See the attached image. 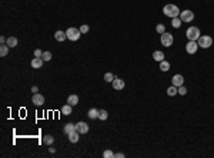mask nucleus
<instances>
[{"mask_svg":"<svg viewBox=\"0 0 214 158\" xmlns=\"http://www.w3.org/2000/svg\"><path fill=\"white\" fill-rule=\"evenodd\" d=\"M171 83H173V85L180 87V85H183V83H184V77H183L181 74H176V76L171 79Z\"/></svg>","mask_w":214,"mask_h":158,"instance_id":"1a4fd4ad","label":"nucleus"},{"mask_svg":"<svg viewBox=\"0 0 214 158\" xmlns=\"http://www.w3.org/2000/svg\"><path fill=\"white\" fill-rule=\"evenodd\" d=\"M103 157H104V158H113V157H114V154H113V151H111V150H106V151L103 153Z\"/></svg>","mask_w":214,"mask_h":158,"instance_id":"7c9ffc66","label":"nucleus"},{"mask_svg":"<svg viewBox=\"0 0 214 158\" xmlns=\"http://www.w3.org/2000/svg\"><path fill=\"white\" fill-rule=\"evenodd\" d=\"M72 107H73V106H70V104L63 106V107H61V114H63V116H69V114H72Z\"/></svg>","mask_w":214,"mask_h":158,"instance_id":"6ab92c4d","label":"nucleus"},{"mask_svg":"<svg viewBox=\"0 0 214 158\" xmlns=\"http://www.w3.org/2000/svg\"><path fill=\"white\" fill-rule=\"evenodd\" d=\"M66 34H67V39H69V40H72V41H77V40L80 39V34H82V32H80V29L70 27V29H67Z\"/></svg>","mask_w":214,"mask_h":158,"instance_id":"7ed1b4c3","label":"nucleus"},{"mask_svg":"<svg viewBox=\"0 0 214 158\" xmlns=\"http://www.w3.org/2000/svg\"><path fill=\"white\" fill-rule=\"evenodd\" d=\"M177 94H180V95H186V94H187V88H186L184 85L177 87Z\"/></svg>","mask_w":214,"mask_h":158,"instance_id":"bb28decb","label":"nucleus"},{"mask_svg":"<svg viewBox=\"0 0 214 158\" xmlns=\"http://www.w3.org/2000/svg\"><path fill=\"white\" fill-rule=\"evenodd\" d=\"M7 53H9V46L7 44H1V47H0V56L4 57V56H7Z\"/></svg>","mask_w":214,"mask_h":158,"instance_id":"b1692460","label":"nucleus"},{"mask_svg":"<svg viewBox=\"0 0 214 158\" xmlns=\"http://www.w3.org/2000/svg\"><path fill=\"white\" fill-rule=\"evenodd\" d=\"M32 91H33V93H37V87H36V85H34V87H32Z\"/></svg>","mask_w":214,"mask_h":158,"instance_id":"c9c22d12","label":"nucleus"},{"mask_svg":"<svg viewBox=\"0 0 214 158\" xmlns=\"http://www.w3.org/2000/svg\"><path fill=\"white\" fill-rule=\"evenodd\" d=\"M114 79H116V77H114L111 73H106V74H104V81H107V83H113Z\"/></svg>","mask_w":214,"mask_h":158,"instance_id":"cd10ccee","label":"nucleus"},{"mask_svg":"<svg viewBox=\"0 0 214 158\" xmlns=\"http://www.w3.org/2000/svg\"><path fill=\"white\" fill-rule=\"evenodd\" d=\"M73 131H76V125L74 124H72V122H69V124H66L64 125V132L69 135L70 132H73Z\"/></svg>","mask_w":214,"mask_h":158,"instance_id":"a211bd4d","label":"nucleus"},{"mask_svg":"<svg viewBox=\"0 0 214 158\" xmlns=\"http://www.w3.org/2000/svg\"><path fill=\"white\" fill-rule=\"evenodd\" d=\"M160 70H161V71H169V70H170V63L166 61V60L160 61Z\"/></svg>","mask_w":214,"mask_h":158,"instance_id":"aec40b11","label":"nucleus"},{"mask_svg":"<svg viewBox=\"0 0 214 158\" xmlns=\"http://www.w3.org/2000/svg\"><path fill=\"white\" fill-rule=\"evenodd\" d=\"M114 157H117V158H123V157H124V154H123V153H119V154H114Z\"/></svg>","mask_w":214,"mask_h":158,"instance_id":"72a5a7b5","label":"nucleus"},{"mask_svg":"<svg viewBox=\"0 0 214 158\" xmlns=\"http://www.w3.org/2000/svg\"><path fill=\"white\" fill-rule=\"evenodd\" d=\"M180 19H181V22H184V23H190V22L194 20V13H193L191 10H183V11L180 13Z\"/></svg>","mask_w":214,"mask_h":158,"instance_id":"39448f33","label":"nucleus"},{"mask_svg":"<svg viewBox=\"0 0 214 158\" xmlns=\"http://www.w3.org/2000/svg\"><path fill=\"white\" fill-rule=\"evenodd\" d=\"M111 84H113V88H114V90H123V88H124V85H126V84H124V81H123L122 79H114Z\"/></svg>","mask_w":214,"mask_h":158,"instance_id":"9b49d317","label":"nucleus"},{"mask_svg":"<svg viewBox=\"0 0 214 158\" xmlns=\"http://www.w3.org/2000/svg\"><path fill=\"white\" fill-rule=\"evenodd\" d=\"M80 32H82V33H87V32H88V26H87V24H83V26L80 27Z\"/></svg>","mask_w":214,"mask_h":158,"instance_id":"2f4dec72","label":"nucleus"},{"mask_svg":"<svg viewBox=\"0 0 214 158\" xmlns=\"http://www.w3.org/2000/svg\"><path fill=\"white\" fill-rule=\"evenodd\" d=\"M197 44L201 48H209L210 46H213V39L210 36H200L197 40Z\"/></svg>","mask_w":214,"mask_h":158,"instance_id":"20e7f679","label":"nucleus"},{"mask_svg":"<svg viewBox=\"0 0 214 158\" xmlns=\"http://www.w3.org/2000/svg\"><path fill=\"white\" fill-rule=\"evenodd\" d=\"M6 44H7L9 47H16V46H17V39H16V37H9L7 41H6Z\"/></svg>","mask_w":214,"mask_h":158,"instance_id":"5701e85b","label":"nucleus"},{"mask_svg":"<svg viewBox=\"0 0 214 158\" xmlns=\"http://www.w3.org/2000/svg\"><path fill=\"white\" fill-rule=\"evenodd\" d=\"M79 131L76 130V131H73V132H70L69 134V140H70V143H77L79 141Z\"/></svg>","mask_w":214,"mask_h":158,"instance_id":"f3484780","label":"nucleus"},{"mask_svg":"<svg viewBox=\"0 0 214 158\" xmlns=\"http://www.w3.org/2000/svg\"><path fill=\"white\" fill-rule=\"evenodd\" d=\"M161 44L164 46V47H170L171 44H173V41H174V39H173V34H170V33H163L161 34Z\"/></svg>","mask_w":214,"mask_h":158,"instance_id":"423d86ee","label":"nucleus"},{"mask_svg":"<svg viewBox=\"0 0 214 158\" xmlns=\"http://www.w3.org/2000/svg\"><path fill=\"white\" fill-rule=\"evenodd\" d=\"M0 41H1V44H4L7 40H6V37H4V36H1V37H0Z\"/></svg>","mask_w":214,"mask_h":158,"instance_id":"f704fd0d","label":"nucleus"},{"mask_svg":"<svg viewBox=\"0 0 214 158\" xmlns=\"http://www.w3.org/2000/svg\"><path fill=\"white\" fill-rule=\"evenodd\" d=\"M186 36H187V39H188V40L197 41L198 37H200V30H198V27H194V26L188 27V29H187V32H186Z\"/></svg>","mask_w":214,"mask_h":158,"instance_id":"f03ea898","label":"nucleus"},{"mask_svg":"<svg viewBox=\"0 0 214 158\" xmlns=\"http://www.w3.org/2000/svg\"><path fill=\"white\" fill-rule=\"evenodd\" d=\"M153 58H154L156 61H159V63H160V61H163V60H164V53H163V51H160V50H159V51H154V53H153Z\"/></svg>","mask_w":214,"mask_h":158,"instance_id":"2eb2a0df","label":"nucleus"},{"mask_svg":"<svg viewBox=\"0 0 214 158\" xmlns=\"http://www.w3.org/2000/svg\"><path fill=\"white\" fill-rule=\"evenodd\" d=\"M43 56V53H42V50H34V57H42Z\"/></svg>","mask_w":214,"mask_h":158,"instance_id":"473e14b6","label":"nucleus"},{"mask_svg":"<svg viewBox=\"0 0 214 158\" xmlns=\"http://www.w3.org/2000/svg\"><path fill=\"white\" fill-rule=\"evenodd\" d=\"M167 94H169L170 97L176 95V94H177V87H176V85H171V87H169V88H167Z\"/></svg>","mask_w":214,"mask_h":158,"instance_id":"393cba45","label":"nucleus"},{"mask_svg":"<svg viewBox=\"0 0 214 158\" xmlns=\"http://www.w3.org/2000/svg\"><path fill=\"white\" fill-rule=\"evenodd\" d=\"M42 58L44 60V61H50V60H51V53H50V51H44L43 56H42Z\"/></svg>","mask_w":214,"mask_h":158,"instance_id":"c756f323","label":"nucleus"},{"mask_svg":"<svg viewBox=\"0 0 214 158\" xmlns=\"http://www.w3.org/2000/svg\"><path fill=\"white\" fill-rule=\"evenodd\" d=\"M197 48H198V44H197V41L188 40V43L186 44V51H187L188 54H194V53L197 51Z\"/></svg>","mask_w":214,"mask_h":158,"instance_id":"0eeeda50","label":"nucleus"},{"mask_svg":"<svg viewBox=\"0 0 214 158\" xmlns=\"http://www.w3.org/2000/svg\"><path fill=\"white\" fill-rule=\"evenodd\" d=\"M54 39L57 40V41H64V40L67 39V34H66L64 32L59 30V32H56V33H54Z\"/></svg>","mask_w":214,"mask_h":158,"instance_id":"ddd939ff","label":"nucleus"},{"mask_svg":"<svg viewBox=\"0 0 214 158\" xmlns=\"http://www.w3.org/2000/svg\"><path fill=\"white\" fill-rule=\"evenodd\" d=\"M43 61H44V60H43L42 57H34V58L32 60V67H33V69H40L43 66Z\"/></svg>","mask_w":214,"mask_h":158,"instance_id":"f8f14e48","label":"nucleus"},{"mask_svg":"<svg viewBox=\"0 0 214 158\" xmlns=\"http://www.w3.org/2000/svg\"><path fill=\"white\" fill-rule=\"evenodd\" d=\"M76 130H77L80 134H86V132H88V125L86 124L84 121H80V122L76 124Z\"/></svg>","mask_w":214,"mask_h":158,"instance_id":"6e6552de","label":"nucleus"},{"mask_svg":"<svg viewBox=\"0 0 214 158\" xmlns=\"http://www.w3.org/2000/svg\"><path fill=\"white\" fill-rule=\"evenodd\" d=\"M54 143V138L51 137V135H46V137H43V144H46V145H51Z\"/></svg>","mask_w":214,"mask_h":158,"instance_id":"4be33fe9","label":"nucleus"},{"mask_svg":"<svg viewBox=\"0 0 214 158\" xmlns=\"http://www.w3.org/2000/svg\"><path fill=\"white\" fill-rule=\"evenodd\" d=\"M156 32L160 33V34H163V33L166 32V26H164V24H157V26H156Z\"/></svg>","mask_w":214,"mask_h":158,"instance_id":"c85d7f7f","label":"nucleus"},{"mask_svg":"<svg viewBox=\"0 0 214 158\" xmlns=\"http://www.w3.org/2000/svg\"><path fill=\"white\" fill-rule=\"evenodd\" d=\"M87 116H88V118L90 120L99 118V110H97V108H90L88 113H87Z\"/></svg>","mask_w":214,"mask_h":158,"instance_id":"4468645a","label":"nucleus"},{"mask_svg":"<svg viewBox=\"0 0 214 158\" xmlns=\"http://www.w3.org/2000/svg\"><path fill=\"white\" fill-rule=\"evenodd\" d=\"M171 26H173L174 29H178V27L181 26V19H180V17H173V20H171Z\"/></svg>","mask_w":214,"mask_h":158,"instance_id":"412c9836","label":"nucleus"},{"mask_svg":"<svg viewBox=\"0 0 214 158\" xmlns=\"http://www.w3.org/2000/svg\"><path fill=\"white\" fill-rule=\"evenodd\" d=\"M67 103H69L70 106H77V103H79V97H77L76 94H72V95H69Z\"/></svg>","mask_w":214,"mask_h":158,"instance_id":"dca6fc26","label":"nucleus"},{"mask_svg":"<svg viewBox=\"0 0 214 158\" xmlns=\"http://www.w3.org/2000/svg\"><path fill=\"white\" fill-rule=\"evenodd\" d=\"M107 117H109V114H107V111H106V110H100V111H99V118L101 120V121L107 120Z\"/></svg>","mask_w":214,"mask_h":158,"instance_id":"a878e982","label":"nucleus"},{"mask_svg":"<svg viewBox=\"0 0 214 158\" xmlns=\"http://www.w3.org/2000/svg\"><path fill=\"white\" fill-rule=\"evenodd\" d=\"M163 13L169 17H178L180 16V9L176 6V4H166L164 9H163Z\"/></svg>","mask_w":214,"mask_h":158,"instance_id":"f257e3e1","label":"nucleus"},{"mask_svg":"<svg viewBox=\"0 0 214 158\" xmlns=\"http://www.w3.org/2000/svg\"><path fill=\"white\" fill-rule=\"evenodd\" d=\"M32 101L34 103V106H42L43 103H44V97H43L42 94H39V93H34Z\"/></svg>","mask_w":214,"mask_h":158,"instance_id":"9d476101","label":"nucleus"}]
</instances>
